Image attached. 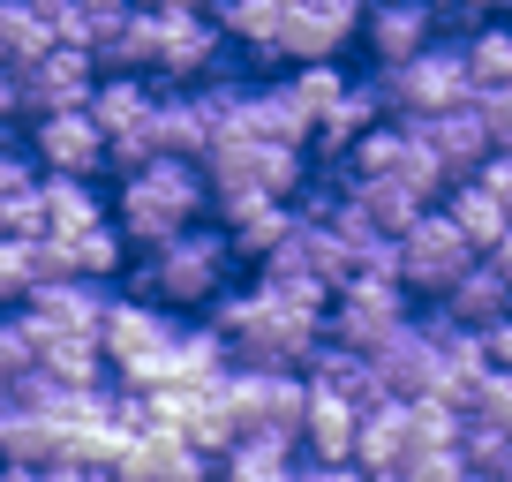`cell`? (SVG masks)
<instances>
[{
	"label": "cell",
	"mask_w": 512,
	"mask_h": 482,
	"mask_svg": "<svg viewBox=\"0 0 512 482\" xmlns=\"http://www.w3.org/2000/svg\"><path fill=\"white\" fill-rule=\"evenodd\" d=\"M324 309H332L324 279L264 264L249 287H226L204 317L226 339V354L249 370H309V354L324 347Z\"/></svg>",
	"instance_id": "1"
},
{
	"label": "cell",
	"mask_w": 512,
	"mask_h": 482,
	"mask_svg": "<svg viewBox=\"0 0 512 482\" xmlns=\"http://www.w3.org/2000/svg\"><path fill=\"white\" fill-rule=\"evenodd\" d=\"M113 226L128 234V249H159V241H174L181 226H196L211 211V181L196 159H174V151H151V159L121 166V181H113Z\"/></svg>",
	"instance_id": "2"
},
{
	"label": "cell",
	"mask_w": 512,
	"mask_h": 482,
	"mask_svg": "<svg viewBox=\"0 0 512 482\" xmlns=\"http://www.w3.org/2000/svg\"><path fill=\"white\" fill-rule=\"evenodd\" d=\"M234 264L241 249L226 241V226H181L174 241H159V249H136V294L159 309H211L226 287H234Z\"/></svg>",
	"instance_id": "3"
},
{
	"label": "cell",
	"mask_w": 512,
	"mask_h": 482,
	"mask_svg": "<svg viewBox=\"0 0 512 482\" xmlns=\"http://www.w3.org/2000/svg\"><path fill=\"white\" fill-rule=\"evenodd\" d=\"M181 317L159 302H144V294H113L106 309V332H98V347H106V377L128 392H151L166 370V347H174Z\"/></svg>",
	"instance_id": "4"
},
{
	"label": "cell",
	"mask_w": 512,
	"mask_h": 482,
	"mask_svg": "<svg viewBox=\"0 0 512 482\" xmlns=\"http://www.w3.org/2000/svg\"><path fill=\"white\" fill-rule=\"evenodd\" d=\"M204 181L211 196H234V189H264V196H302L309 181V144H272V136H211L204 151Z\"/></svg>",
	"instance_id": "5"
},
{
	"label": "cell",
	"mask_w": 512,
	"mask_h": 482,
	"mask_svg": "<svg viewBox=\"0 0 512 482\" xmlns=\"http://www.w3.org/2000/svg\"><path fill=\"white\" fill-rule=\"evenodd\" d=\"M407 317H415V294H407L392 272H347V279L332 287V309H324V339L377 354Z\"/></svg>",
	"instance_id": "6"
},
{
	"label": "cell",
	"mask_w": 512,
	"mask_h": 482,
	"mask_svg": "<svg viewBox=\"0 0 512 482\" xmlns=\"http://www.w3.org/2000/svg\"><path fill=\"white\" fill-rule=\"evenodd\" d=\"M377 98H384V113L392 121H422V113H445V106H467L475 98V83H467V61H460V46H422L415 61H392V68H377Z\"/></svg>",
	"instance_id": "7"
},
{
	"label": "cell",
	"mask_w": 512,
	"mask_h": 482,
	"mask_svg": "<svg viewBox=\"0 0 512 482\" xmlns=\"http://www.w3.org/2000/svg\"><path fill=\"white\" fill-rule=\"evenodd\" d=\"M302 400H309L302 370H249V362L226 370V407H234L241 437H287V445H302Z\"/></svg>",
	"instance_id": "8"
},
{
	"label": "cell",
	"mask_w": 512,
	"mask_h": 482,
	"mask_svg": "<svg viewBox=\"0 0 512 482\" xmlns=\"http://www.w3.org/2000/svg\"><path fill=\"white\" fill-rule=\"evenodd\" d=\"M151 106H159V83L151 76H128V68H106L91 91V121L106 129V166H136L159 151L151 136Z\"/></svg>",
	"instance_id": "9"
},
{
	"label": "cell",
	"mask_w": 512,
	"mask_h": 482,
	"mask_svg": "<svg viewBox=\"0 0 512 482\" xmlns=\"http://www.w3.org/2000/svg\"><path fill=\"white\" fill-rule=\"evenodd\" d=\"M475 257H482V249L445 219V204H430V211H422V219L400 234V287H407V294H430V302H437V294H445Z\"/></svg>",
	"instance_id": "10"
},
{
	"label": "cell",
	"mask_w": 512,
	"mask_h": 482,
	"mask_svg": "<svg viewBox=\"0 0 512 482\" xmlns=\"http://www.w3.org/2000/svg\"><path fill=\"white\" fill-rule=\"evenodd\" d=\"M106 309H113V287H106V279L61 272V279H38V287L16 302V324H23L31 339H46V332H83V339H98V332H106Z\"/></svg>",
	"instance_id": "11"
},
{
	"label": "cell",
	"mask_w": 512,
	"mask_h": 482,
	"mask_svg": "<svg viewBox=\"0 0 512 482\" xmlns=\"http://www.w3.org/2000/svg\"><path fill=\"white\" fill-rule=\"evenodd\" d=\"M159 16V8H151ZM226 76V31L211 23V8H181L159 16V46H151V83H211Z\"/></svg>",
	"instance_id": "12"
},
{
	"label": "cell",
	"mask_w": 512,
	"mask_h": 482,
	"mask_svg": "<svg viewBox=\"0 0 512 482\" xmlns=\"http://www.w3.org/2000/svg\"><path fill=\"white\" fill-rule=\"evenodd\" d=\"M354 31H362V0H287L272 61H294V68L302 61H339Z\"/></svg>",
	"instance_id": "13"
},
{
	"label": "cell",
	"mask_w": 512,
	"mask_h": 482,
	"mask_svg": "<svg viewBox=\"0 0 512 482\" xmlns=\"http://www.w3.org/2000/svg\"><path fill=\"white\" fill-rule=\"evenodd\" d=\"M91 91H98V61L83 46H68V38L16 68V113L23 121L31 113H61V106H91Z\"/></svg>",
	"instance_id": "14"
},
{
	"label": "cell",
	"mask_w": 512,
	"mask_h": 482,
	"mask_svg": "<svg viewBox=\"0 0 512 482\" xmlns=\"http://www.w3.org/2000/svg\"><path fill=\"white\" fill-rule=\"evenodd\" d=\"M31 159H38V174H68V181H91L98 166H106V129L91 121V106L31 113Z\"/></svg>",
	"instance_id": "15"
},
{
	"label": "cell",
	"mask_w": 512,
	"mask_h": 482,
	"mask_svg": "<svg viewBox=\"0 0 512 482\" xmlns=\"http://www.w3.org/2000/svg\"><path fill=\"white\" fill-rule=\"evenodd\" d=\"M437 8L430 0H362V46H369V61L377 68H392V61H415L422 46H437Z\"/></svg>",
	"instance_id": "16"
},
{
	"label": "cell",
	"mask_w": 512,
	"mask_h": 482,
	"mask_svg": "<svg viewBox=\"0 0 512 482\" xmlns=\"http://www.w3.org/2000/svg\"><path fill=\"white\" fill-rule=\"evenodd\" d=\"M204 467L211 460L181 430H159V422H151V430H136V437H128V452L113 460V482H196Z\"/></svg>",
	"instance_id": "17"
},
{
	"label": "cell",
	"mask_w": 512,
	"mask_h": 482,
	"mask_svg": "<svg viewBox=\"0 0 512 482\" xmlns=\"http://www.w3.org/2000/svg\"><path fill=\"white\" fill-rule=\"evenodd\" d=\"M415 136L437 151V166H445L452 181H467L482 159H490V121H482L475 98H467V106H445V113H422Z\"/></svg>",
	"instance_id": "18"
},
{
	"label": "cell",
	"mask_w": 512,
	"mask_h": 482,
	"mask_svg": "<svg viewBox=\"0 0 512 482\" xmlns=\"http://www.w3.org/2000/svg\"><path fill=\"white\" fill-rule=\"evenodd\" d=\"M211 204H219L226 241H234L241 257H256V264L279 249V234H287V219H294L287 196H264V189H234V196H211Z\"/></svg>",
	"instance_id": "19"
},
{
	"label": "cell",
	"mask_w": 512,
	"mask_h": 482,
	"mask_svg": "<svg viewBox=\"0 0 512 482\" xmlns=\"http://www.w3.org/2000/svg\"><path fill=\"white\" fill-rule=\"evenodd\" d=\"M354 430H362V400L332 385H309L302 400V460H354Z\"/></svg>",
	"instance_id": "20"
},
{
	"label": "cell",
	"mask_w": 512,
	"mask_h": 482,
	"mask_svg": "<svg viewBox=\"0 0 512 482\" xmlns=\"http://www.w3.org/2000/svg\"><path fill=\"white\" fill-rule=\"evenodd\" d=\"M407 452H415V415H407V400L362 407V430H354V467H362V475H392V467H407Z\"/></svg>",
	"instance_id": "21"
},
{
	"label": "cell",
	"mask_w": 512,
	"mask_h": 482,
	"mask_svg": "<svg viewBox=\"0 0 512 482\" xmlns=\"http://www.w3.org/2000/svg\"><path fill=\"white\" fill-rule=\"evenodd\" d=\"M437 309H445V317H460L467 332H482V324H497V317L512 309V279L497 272L490 257H475V264H467V272L452 279L445 294H437Z\"/></svg>",
	"instance_id": "22"
},
{
	"label": "cell",
	"mask_w": 512,
	"mask_h": 482,
	"mask_svg": "<svg viewBox=\"0 0 512 482\" xmlns=\"http://www.w3.org/2000/svg\"><path fill=\"white\" fill-rule=\"evenodd\" d=\"M31 362L53 377V385H106V347L83 332H46L31 339Z\"/></svg>",
	"instance_id": "23"
},
{
	"label": "cell",
	"mask_w": 512,
	"mask_h": 482,
	"mask_svg": "<svg viewBox=\"0 0 512 482\" xmlns=\"http://www.w3.org/2000/svg\"><path fill=\"white\" fill-rule=\"evenodd\" d=\"M384 121V98H377V83H347V91L332 98V113L317 121V136H309V151H324V159H339V151L354 144L362 129H377Z\"/></svg>",
	"instance_id": "24"
},
{
	"label": "cell",
	"mask_w": 512,
	"mask_h": 482,
	"mask_svg": "<svg viewBox=\"0 0 512 482\" xmlns=\"http://www.w3.org/2000/svg\"><path fill=\"white\" fill-rule=\"evenodd\" d=\"M61 46V31H53V8L46 0H0V61L23 68L38 61V53Z\"/></svg>",
	"instance_id": "25"
},
{
	"label": "cell",
	"mask_w": 512,
	"mask_h": 482,
	"mask_svg": "<svg viewBox=\"0 0 512 482\" xmlns=\"http://www.w3.org/2000/svg\"><path fill=\"white\" fill-rule=\"evenodd\" d=\"M279 16H287V0H211V23L226 31V46L256 53V61H272Z\"/></svg>",
	"instance_id": "26"
},
{
	"label": "cell",
	"mask_w": 512,
	"mask_h": 482,
	"mask_svg": "<svg viewBox=\"0 0 512 482\" xmlns=\"http://www.w3.org/2000/svg\"><path fill=\"white\" fill-rule=\"evenodd\" d=\"M445 219L460 226V234L475 241V249H490V241L512 226V211L497 204L490 189H482V174H467V181H452V189H445Z\"/></svg>",
	"instance_id": "27"
},
{
	"label": "cell",
	"mask_w": 512,
	"mask_h": 482,
	"mask_svg": "<svg viewBox=\"0 0 512 482\" xmlns=\"http://www.w3.org/2000/svg\"><path fill=\"white\" fill-rule=\"evenodd\" d=\"M460 61H467V83H475V98L505 91L512 83V31L505 23H482V31L460 38Z\"/></svg>",
	"instance_id": "28"
},
{
	"label": "cell",
	"mask_w": 512,
	"mask_h": 482,
	"mask_svg": "<svg viewBox=\"0 0 512 482\" xmlns=\"http://www.w3.org/2000/svg\"><path fill=\"white\" fill-rule=\"evenodd\" d=\"M38 189H46V234H76V226L106 219V196H98L91 181H68V174H38Z\"/></svg>",
	"instance_id": "29"
},
{
	"label": "cell",
	"mask_w": 512,
	"mask_h": 482,
	"mask_svg": "<svg viewBox=\"0 0 512 482\" xmlns=\"http://www.w3.org/2000/svg\"><path fill=\"white\" fill-rule=\"evenodd\" d=\"M467 422H490V430H512V370H482L460 400Z\"/></svg>",
	"instance_id": "30"
},
{
	"label": "cell",
	"mask_w": 512,
	"mask_h": 482,
	"mask_svg": "<svg viewBox=\"0 0 512 482\" xmlns=\"http://www.w3.org/2000/svg\"><path fill=\"white\" fill-rule=\"evenodd\" d=\"M460 460L475 475H512V430H490V422H460Z\"/></svg>",
	"instance_id": "31"
},
{
	"label": "cell",
	"mask_w": 512,
	"mask_h": 482,
	"mask_svg": "<svg viewBox=\"0 0 512 482\" xmlns=\"http://www.w3.org/2000/svg\"><path fill=\"white\" fill-rule=\"evenodd\" d=\"M38 279H46V264H38V241H8V234H0V309L23 302Z\"/></svg>",
	"instance_id": "32"
},
{
	"label": "cell",
	"mask_w": 512,
	"mask_h": 482,
	"mask_svg": "<svg viewBox=\"0 0 512 482\" xmlns=\"http://www.w3.org/2000/svg\"><path fill=\"white\" fill-rule=\"evenodd\" d=\"M0 482H113V467H98V460H8Z\"/></svg>",
	"instance_id": "33"
},
{
	"label": "cell",
	"mask_w": 512,
	"mask_h": 482,
	"mask_svg": "<svg viewBox=\"0 0 512 482\" xmlns=\"http://www.w3.org/2000/svg\"><path fill=\"white\" fill-rule=\"evenodd\" d=\"M475 106H482V121H490V151H512V83L490 91V98H475Z\"/></svg>",
	"instance_id": "34"
},
{
	"label": "cell",
	"mask_w": 512,
	"mask_h": 482,
	"mask_svg": "<svg viewBox=\"0 0 512 482\" xmlns=\"http://www.w3.org/2000/svg\"><path fill=\"white\" fill-rule=\"evenodd\" d=\"M475 339H482V362H490V370H512V309L497 324H482Z\"/></svg>",
	"instance_id": "35"
},
{
	"label": "cell",
	"mask_w": 512,
	"mask_h": 482,
	"mask_svg": "<svg viewBox=\"0 0 512 482\" xmlns=\"http://www.w3.org/2000/svg\"><path fill=\"white\" fill-rule=\"evenodd\" d=\"M475 174H482V189H490V196H497V204H505V211H512V151H490V159H482V166H475Z\"/></svg>",
	"instance_id": "36"
},
{
	"label": "cell",
	"mask_w": 512,
	"mask_h": 482,
	"mask_svg": "<svg viewBox=\"0 0 512 482\" xmlns=\"http://www.w3.org/2000/svg\"><path fill=\"white\" fill-rule=\"evenodd\" d=\"M294 482H369L354 460H302L294 467Z\"/></svg>",
	"instance_id": "37"
},
{
	"label": "cell",
	"mask_w": 512,
	"mask_h": 482,
	"mask_svg": "<svg viewBox=\"0 0 512 482\" xmlns=\"http://www.w3.org/2000/svg\"><path fill=\"white\" fill-rule=\"evenodd\" d=\"M482 257H490V264H497V272H505V279H512V226H505V234H497V241H490V249H482Z\"/></svg>",
	"instance_id": "38"
},
{
	"label": "cell",
	"mask_w": 512,
	"mask_h": 482,
	"mask_svg": "<svg viewBox=\"0 0 512 482\" xmlns=\"http://www.w3.org/2000/svg\"><path fill=\"white\" fill-rule=\"evenodd\" d=\"M8 113H16V68L0 61V121H8Z\"/></svg>",
	"instance_id": "39"
},
{
	"label": "cell",
	"mask_w": 512,
	"mask_h": 482,
	"mask_svg": "<svg viewBox=\"0 0 512 482\" xmlns=\"http://www.w3.org/2000/svg\"><path fill=\"white\" fill-rule=\"evenodd\" d=\"M136 8H159V16H181V8H211V0H136Z\"/></svg>",
	"instance_id": "40"
},
{
	"label": "cell",
	"mask_w": 512,
	"mask_h": 482,
	"mask_svg": "<svg viewBox=\"0 0 512 482\" xmlns=\"http://www.w3.org/2000/svg\"><path fill=\"white\" fill-rule=\"evenodd\" d=\"M196 482H226V475H219V467H204V475H196Z\"/></svg>",
	"instance_id": "41"
},
{
	"label": "cell",
	"mask_w": 512,
	"mask_h": 482,
	"mask_svg": "<svg viewBox=\"0 0 512 482\" xmlns=\"http://www.w3.org/2000/svg\"><path fill=\"white\" fill-rule=\"evenodd\" d=\"M460 482H497V475H475V467H467V475H460Z\"/></svg>",
	"instance_id": "42"
},
{
	"label": "cell",
	"mask_w": 512,
	"mask_h": 482,
	"mask_svg": "<svg viewBox=\"0 0 512 482\" xmlns=\"http://www.w3.org/2000/svg\"><path fill=\"white\" fill-rule=\"evenodd\" d=\"M369 482H407V475H369Z\"/></svg>",
	"instance_id": "43"
},
{
	"label": "cell",
	"mask_w": 512,
	"mask_h": 482,
	"mask_svg": "<svg viewBox=\"0 0 512 482\" xmlns=\"http://www.w3.org/2000/svg\"><path fill=\"white\" fill-rule=\"evenodd\" d=\"M0 467H8V460H0Z\"/></svg>",
	"instance_id": "44"
}]
</instances>
